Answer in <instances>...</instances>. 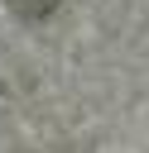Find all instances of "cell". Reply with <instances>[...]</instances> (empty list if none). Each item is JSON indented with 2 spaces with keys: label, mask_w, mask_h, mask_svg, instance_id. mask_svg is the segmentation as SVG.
I'll return each instance as SVG.
<instances>
[{
  "label": "cell",
  "mask_w": 149,
  "mask_h": 153,
  "mask_svg": "<svg viewBox=\"0 0 149 153\" xmlns=\"http://www.w3.org/2000/svg\"><path fill=\"white\" fill-rule=\"evenodd\" d=\"M19 19H48L53 10H58V0H5Z\"/></svg>",
  "instance_id": "obj_1"
}]
</instances>
